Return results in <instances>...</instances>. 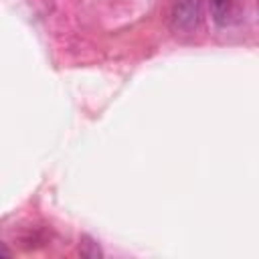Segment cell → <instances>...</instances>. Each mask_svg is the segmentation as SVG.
<instances>
[{
    "label": "cell",
    "instance_id": "obj_1",
    "mask_svg": "<svg viewBox=\"0 0 259 259\" xmlns=\"http://www.w3.org/2000/svg\"><path fill=\"white\" fill-rule=\"evenodd\" d=\"M202 0H176L170 10V24L176 32H190L200 24Z\"/></svg>",
    "mask_w": 259,
    "mask_h": 259
},
{
    "label": "cell",
    "instance_id": "obj_2",
    "mask_svg": "<svg viewBox=\"0 0 259 259\" xmlns=\"http://www.w3.org/2000/svg\"><path fill=\"white\" fill-rule=\"evenodd\" d=\"M210 16L219 26H227L239 16V0H208Z\"/></svg>",
    "mask_w": 259,
    "mask_h": 259
},
{
    "label": "cell",
    "instance_id": "obj_3",
    "mask_svg": "<svg viewBox=\"0 0 259 259\" xmlns=\"http://www.w3.org/2000/svg\"><path fill=\"white\" fill-rule=\"evenodd\" d=\"M79 253H81L83 257H91V259L101 257V249H99V245H97L93 239H89V237H81Z\"/></svg>",
    "mask_w": 259,
    "mask_h": 259
}]
</instances>
